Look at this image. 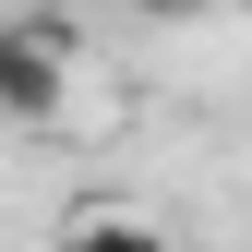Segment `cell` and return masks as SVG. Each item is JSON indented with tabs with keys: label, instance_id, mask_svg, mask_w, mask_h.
I'll return each instance as SVG.
<instances>
[{
	"label": "cell",
	"instance_id": "1",
	"mask_svg": "<svg viewBox=\"0 0 252 252\" xmlns=\"http://www.w3.org/2000/svg\"><path fill=\"white\" fill-rule=\"evenodd\" d=\"M0 108L24 132L72 108V24L60 12H0Z\"/></svg>",
	"mask_w": 252,
	"mask_h": 252
},
{
	"label": "cell",
	"instance_id": "2",
	"mask_svg": "<svg viewBox=\"0 0 252 252\" xmlns=\"http://www.w3.org/2000/svg\"><path fill=\"white\" fill-rule=\"evenodd\" d=\"M60 252H180L168 228H144V216H72V240Z\"/></svg>",
	"mask_w": 252,
	"mask_h": 252
}]
</instances>
